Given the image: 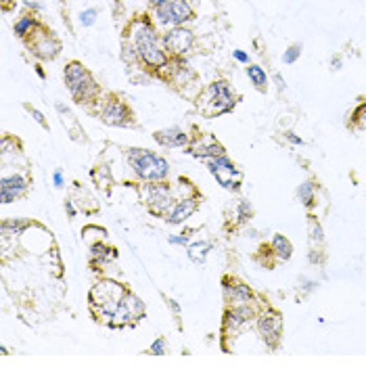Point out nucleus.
<instances>
[{"label":"nucleus","mask_w":366,"mask_h":366,"mask_svg":"<svg viewBox=\"0 0 366 366\" xmlns=\"http://www.w3.org/2000/svg\"><path fill=\"white\" fill-rule=\"evenodd\" d=\"M128 42L134 46L139 61L145 67H149L153 71L168 67L172 57L168 55V51L164 46V38L159 36V32L151 24V19L141 17V19L132 21V26L128 30Z\"/></svg>","instance_id":"obj_1"},{"label":"nucleus","mask_w":366,"mask_h":366,"mask_svg":"<svg viewBox=\"0 0 366 366\" xmlns=\"http://www.w3.org/2000/svg\"><path fill=\"white\" fill-rule=\"evenodd\" d=\"M126 295H128V289L124 285L105 279V281L94 283V287L88 293V299H90L92 312L101 318H107L111 324L113 318L121 312V308H124Z\"/></svg>","instance_id":"obj_2"},{"label":"nucleus","mask_w":366,"mask_h":366,"mask_svg":"<svg viewBox=\"0 0 366 366\" xmlns=\"http://www.w3.org/2000/svg\"><path fill=\"white\" fill-rule=\"evenodd\" d=\"M128 162L134 172V176L143 182H164L170 174V164L141 147L128 149Z\"/></svg>","instance_id":"obj_3"},{"label":"nucleus","mask_w":366,"mask_h":366,"mask_svg":"<svg viewBox=\"0 0 366 366\" xmlns=\"http://www.w3.org/2000/svg\"><path fill=\"white\" fill-rule=\"evenodd\" d=\"M63 78H65V84H67V90L69 94L78 101V103H92L98 98V84L96 80L92 78V73L80 63V61H69L65 65V71H63Z\"/></svg>","instance_id":"obj_4"},{"label":"nucleus","mask_w":366,"mask_h":366,"mask_svg":"<svg viewBox=\"0 0 366 366\" xmlns=\"http://www.w3.org/2000/svg\"><path fill=\"white\" fill-rule=\"evenodd\" d=\"M139 193L145 205L149 207V211L157 218H166L172 205L176 203L172 189L164 182H143L139 186Z\"/></svg>","instance_id":"obj_5"},{"label":"nucleus","mask_w":366,"mask_h":366,"mask_svg":"<svg viewBox=\"0 0 366 366\" xmlns=\"http://www.w3.org/2000/svg\"><path fill=\"white\" fill-rule=\"evenodd\" d=\"M153 17L162 28L170 30V28H176V26L191 24L195 19V9L189 5V0H172V3H168V5L155 7Z\"/></svg>","instance_id":"obj_6"},{"label":"nucleus","mask_w":366,"mask_h":366,"mask_svg":"<svg viewBox=\"0 0 366 366\" xmlns=\"http://www.w3.org/2000/svg\"><path fill=\"white\" fill-rule=\"evenodd\" d=\"M205 96H207V101H205V105H203V111H205L207 115H222V113H228V111H232L234 105H236V98H234V94H232V90H230V86H228L226 80H216V82H211L209 88L205 90Z\"/></svg>","instance_id":"obj_7"},{"label":"nucleus","mask_w":366,"mask_h":366,"mask_svg":"<svg viewBox=\"0 0 366 366\" xmlns=\"http://www.w3.org/2000/svg\"><path fill=\"white\" fill-rule=\"evenodd\" d=\"M207 170L218 180V184L222 189H226V191H238L241 189L243 174L226 155H218L214 159H207Z\"/></svg>","instance_id":"obj_8"},{"label":"nucleus","mask_w":366,"mask_h":366,"mask_svg":"<svg viewBox=\"0 0 366 366\" xmlns=\"http://www.w3.org/2000/svg\"><path fill=\"white\" fill-rule=\"evenodd\" d=\"M101 119L107 126H117V128H126V126L134 124V115H132L130 107L119 96H109L101 105Z\"/></svg>","instance_id":"obj_9"},{"label":"nucleus","mask_w":366,"mask_h":366,"mask_svg":"<svg viewBox=\"0 0 366 366\" xmlns=\"http://www.w3.org/2000/svg\"><path fill=\"white\" fill-rule=\"evenodd\" d=\"M164 38V46L168 51L170 57L174 59H182V55L191 53V49L195 46V34L186 28V26H176L166 30Z\"/></svg>","instance_id":"obj_10"},{"label":"nucleus","mask_w":366,"mask_h":366,"mask_svg":"<svg viewBox=\"0 0 366 366\" xmlns=\"http://www.w3.org/2000/svg\"><path fill=\"white\" fill-rule=\"evenodd\" d=\"M256 324H258V333L262 337V341L268 347H277L281 343L283 337V318L277 310H264L262 314L256 316Z\"/></svg>","instance_id":"obj_11"},{"label":"nucleus","mask_w":366,"mask_h":366,"mask_svg":"<svg viewBox=\"0 0 366 366\" xmlns=\"http://www.w3.org/2000/svg\"><path fill=\"white\" fill-rule=\"evenodd\" d=\"M30 49L40 61H53L61 53V42L44 28H38L30 36Z\"/></svg>","instance_id":"obj_12"},{"label":"nucleus","mask_w":366,"mask_h":366,"mask_svg":"<svg viewBox=\"0 0 366 366\" xmlns=\"http://www.w3.org/2000/svg\"><path fill=\"white\" fill-rule=\"evenodd\" d=\"M256 316H258V314H256V310H254V304H245V306H228L226 312H224V320H222L224 335H230V333L241 331L245 324H250Z\"/></svg>","instance_id":"obj_13"},{"label":"nucleus","mask_w":366,"mask_h":366,"mask_svg":"<svg viewBox=\"0 0 366 366\" xmlns=\"http://www.w3.org/2000/svg\"><path fill=\"white\" fill-rule=\"evenodd\" d=\"M28 184H30V180L24 174H17V172L15 174H3V180H0V199H3L5 205L17 201L19 197L26 195Z\"/></svg>","instance_id":"obj_14"},{"label":"nucleus","mask_w":366,"mask_h":366,"mask_svg":"<svg viewBox=\"0 0 366 366\" xmlns=\"http://www.w3.org/2000/svg\"><path fill=\"white\" fill-rule=\"evenodd\" d=\"M222 293H224L226 306L254 304V291H252V287L245 285V283H241V281H234V279H224Z\"/></svg>","instance_id":"obj_15"},{"label":"nucleus","mask_w":366,"mask_h":366,"mask_svg":"<svg viewBox=\"0 0 366 366\" xmlns=\"http://www.w3.org/2000/svg\"><path fill=\"white\" fill-rule=\"evenodd\" d=\"M189 153L193 155V157H199V159H214V157H218V155H226V149L211 137V134H203V137H199L195 143H191L189 145Z\"/></svg>","instance_id":"obj_16"},{"label":"nucleus","mask_w":366,"mask_h":366,"mask_svg":"<svg viewBox=\"0 0 366 366\" xmlns=\"http://www.w3.org/2000/svg\"><path fill=\"white\" fill-rule=\"evenodd\" d=\"M155 143L164 149H182L191 145V137L178 128V126H170V128H162L153 134Z\"/></svg>","instance_id":"obj_17"},{"label":"nucleus","mask_w":366,"mask_h":366,"mask_svg":"<svg viewBox=\"0 0 366 366\" xmlns=\"http://www.w3.org/2000/svg\"><path fill=\"white\" fill-rule=\"evenodd\" d=\"M197 207H199V199L195 197V195H191V197H180V199H176V203L172 205V209L168 211V216H166V222L168 224H182V222H186L195 211H197Z\"/></svg>","instance_id":"obj_18"},{"label":"nucleus","mask_w":366,"mask_h":366,"mask_svg":"<svg viewBox=\"0 0 366 366\" xmlns=\"http://www.w3.org/2000/svg\"><path fill=\"white\" fill-rule=\"evenodd\" d=\"M32 222L30 220H24V218H7L0 224V232H3V238H9V236H19L24 234L26 228H30Z\"/></svg>","instance_id":"obj_19"},{"label":"nucleus","mask_w":366,"mask_h":366,"mask_svg":"<svg viewBox=\"0 0 366 366\" xmlns=\"http://www.w3.org/2000/svg\"><path fill=\"white\" fill-rule=\"evenodd\" d=\"M270 252H272L279 260L287 262V260H291V256H293V245H291V241H289L287 236L274 234V236H272V243H270Z\"/></svg>","instance_id":"obj_20"},{"label":"nucleus","mask_w":366,"mask_h":366,"mask_svg":"<svg viewBox=\"0 0 366 366\" xmlns=\"http://www.w3.org/2000/svg\"><path fill=\"white\" fill-rule=\"evenodd\" d=\"M209 252H211V243L209 241H197V243H191L186 254H189V260L193 264H203L207 260Z\"/></svg>","instance_id":"obj_21"},{"label":"nucleus","mask_w":366,"mask_h":366,"mask_svg":"<svg viewBox=\"0 0 366 366\" xmlns=\"http://www.w3.org/2000/svg\"><path fill=\"white\" fill-rule=\"evenodd\" d=\"M38 28H40V26H38V21H36L34 15H21V17L15 21L13 32H15V36H19V38H30Z\"/></svg>","instance_id":"obj_22"},{"label":"nucleus","mask_w":366,"mask_h":366,"mask_svg":"<svg viewBox=\"0 0 366 366\" xmlns=\"http://www.w3.org/2000/svg\"><path fill=\"white\" fill-rule=\"evenodd\" d=\"M247 78L250 82L258 88V90H266L268 86V76H266V69L260 67V65H250L247 67Z\"/></svg>","instance_id":"obj_23"},{"label":"nucleus","mask_w":366,"mask_h":366,"mask_svg":"<svg viewBox=\"0 0 366 366\" xmlns=\"http://www.w3.org/2000/svg\"><path fill=\"white\" fill-rule=\"evenodd\" d=\"M297 197H299V201H302L306 207H312L314 201H316V186H314V182H312V180H306L304 184H299Z\"/></svg>","instance_id":"obj_24"},{"label":"nucleus","mask_w":366,"mask_h":366,"mask_svg":"<svg viewBox=\"0 0 366 366\" xmlns=\"http://www.w3.org/2000/svg\"><path fill=\"white\" fill-rule=\"evenodd\" d=\"M310 243L312 245H322L324 243V230L318 220H310Z\"/></svg>","instance_id":"obj_25"},{"label":"nucleus","mask_w":366,"mask_h":366,"mask_svg":"<svg viewBox=\"0 0 366 366\" xmlns=\"http://www.w3.org/2000/svg\"><path fill=\"white\" fill-rule=\"evenodd\" d=\"M351 124L358 130H366V103H362V105L356 107V111L351 113Z\"/></svg>","instance_id":"obj_26"},{"label":"nucleus","mask_w":366,"mask_h":366,"mask_svg":"<svg viewBox=\"0 0 366 366\" xmlns=\"http://www.w3.org/2000/svg\"><path fill=\"white\" fill-rule=\"evenodd\" d=\"M252 203L250 201H238L236 209H234V216H236V222H247L252 218Z\"/></svg>","instance_id":"obj_27"},{"label":"nucleus","mask_w":366,"mask_h":366,"mask_svg":"<svg viewBox=\"0 0 366 366\" xmlns=\"http://www.w3.org/2000/svg\"><path fill=\"white\" fill-rule=\"evenodd\" d=\"M302 51H304V46L302 44H291L285 53H283V63H287V65H293L295 61H299V57H302Z\"/></svg>","instance_id":"obj_28"},{"label":"nucleus","mask_w":366,"mask_h":366,"mask_svg":"<svg viewBox=\"0 0 366 366\" xmlns=\"http://www.w3.org/2000/svg\"><path fill=\"white\" fill-rule=\"evenodd\" d=\"M115 254H113V250H109V247H105V245H92V252H90V258L96 262H105V260H111Z\"/></svg>","instance_id":"obj_29"},{"label":"nucleus","mask_w":366,"mask_h":366,"mask_svg":"<svg viewBox=\"0 0 366 366\" xmlns=\"http://www.w3.org/2000/svg\"><path fill=\"white\" fill-rule=\"evenodd\" d=\"M96 17H98V11H96V9H84V11L80 13V24H82L84 28H92V26L96 24Z\"/></svg>","instance_id":"obj_30"},{"label":"nucleus","mask_w":366,"mask_h":366,"mask_svg":"<svg viewBox=\"0 0 366 366\" xmlns=\"http://www.w3.org/2000/svg\"><path fill=\"white\" fill-rule=\"evenodd\" d=\"M166 351H168V341L164 337H157L149 347V354H153V356H164Z\"/></svg>","instance_id":"obj_31"},{"label":"nucleus","mask_w":366,"mask_h":366,"mask_svg":"<svg viewBox=\"0 0 366 366\" xmlns=\"http://www.w3.org/2000/svg\"><path fill=\"white\" fill-rule=\"evenodd\" d=\"M168 243L170 245H189V234H170Z\"/></svg>","instance_id":"obj_32"},{"label":"nucleus","mask_w":366,"mask_h":366,"mask_svg":"<svg viewBox=\"0 0 366 366\" xmlns=\"http://www.w3.org/2000/svg\"><path fill=\"white\" fill-rule=\"evenodd\" d=\"M28 109H30L32 117L38 121V124H40L42 128H49V121H46V117H44V113H42V111H38V109H34V107H28Z\"/></svg>","instance_id":"obj_33"},{"label":"nucleus","mask_w":366,"mask_h":366,"mask_svg":"<svg viewBox=\"0 0 366 366\" xmlns=\"http://www.w3.org/2000/svg\"><path fill=\"white\" fill-rule=\"evenodd\" d=\"M232 57H234L238 63H245V65H250V55H247L245 51H238V49H236V51H232Z\"/></svg>","instance_id":"obj_34"},{"label":"nucleus","mask_w":366,"mask_h":366,"mask_svg":"<svg viewBox=\"0 0 366 366\" xmlns=\"http://www.w3.org/2000/svg\"><path fill=\"white\" fill-rule=\"evenodd\" d=\"M308 260H310V264H322V252H318V250H312L310 252V256H308Z\"/></svg>","instance_id":"obj_35"},{"label":"nucleus","mask_w":366,"mask_h":366,"mask_svg":"<svg viewBox=\"0 0 366 366\" xmlns=\"http://www.w3.org/2000/svg\"><path fill=\"white\" fill-rule=\"evenodd\" d=\"M285 139H287L291 145H297V147H302V145H304L302 137H297V134H293V132H287V134H285Z\"/></svg>","instance_id":"obj_36"},{"label":"nucleus","mask_w":366,"mask_h":366,"mask_svg":"<svg viewBox=\"0 0 366 366\" xmlns=\"http://www.w3.org/2000/svg\"><path fill=\"white\" fill-rule=\"evenodd\" d=\"M341 65H343V59H341L339 55H335V57L331 59V69L339 71V69H341Z\"/></svg>","instance_id":"obj_37"},{"label":"nucleus","mask_w":366,"mask_h":366,"mask_svg":"<svg viewBox=\"0 0 366 366\" xmlns=\"http://www.w3.org/2000/svg\"><path fill=\"white\" fill-rule=\"evenodd\" d=\"M53 182H55V186H57V189H61V186L65 184V180H63V174H61L59 170L53 174Z\"/></svg>","instance_id":"obj_38"},{"label":"nucleus","mask_w":366,"mask_h":366,"mask_svg":"<svg viewBox=\"0 0 366 366\" xmlns=\"http://www.w3.org/2000/svg\"><path fill=\"white\" fill-rule=\"evenodd\" d=\"M166 302H168V306H170V310H172V312H174L176 316H180V312H182V310H180V306H178V304H176L174 299H166Z\"/></svg>","instance_id":"obj_39"},{"label":"nucleus","mask_w":366,"mask_h":366,"mask_svg":"<svg viewBox=\"0 0 366 366\" xmlns=\"http://www.w3.org/2000/svg\"><path fill=\"white\" fill-rule=\"evenodd\" d=\"M147 3H149V7H151V9H155V7H162V5L172 3V0H147Z\"/></svg>","instance_id":"obj_40"},{"label":"nucleus","mask_w":366,"mask_h":366,"mask_svg":"<svg viewBox=\"0 0 366 366\" xmlns=\"http://www.w3.org/2000/svg\"><path fill=\"white\" fill-rule=\"evenodd\" d=\"M65 209H67L69 218H76V207H73V203H71V201H65Z\"/></svg>","instance_id":"obj_41"},{"label":"nucleus","mask_w":366,"mask_h":366,"mask_svg":"<svg viewBox=\"0 0 366 366\" xmlns=\"http://www.w3.org/2000/svg\"><path fill=\"white\" fill-rule=\"evenodd\" d=\"M55 107H57V111H59V113H63V115H69V109H67L63 103H57Z\"/></svg>","instance_id":"obj_42"},{"label":"nucleus","mask_w":366,"mask_h":366,"mask_svg":"<svg viewBox=\"0 0 366 366\" xmlns=\"http://www.w3.org/2000/svg\"><path fill=\"white\" fill-rule=\"evenodd\" d=\"M0 3H3V9H5V11H9V9L15 5V0H0Z\"/></svg>","instance_id":"obj_43"},{"label":"nucleus","mask_w":366,"mask_h":366,"mask_svg":"<svg viewBox=\"0 0 366 366\" xmlns=\"http://www.w3.org/2000/svg\"><path fill=\"white\" fill-rule=\"evenodd\" d=\"M274 80H277V84H279V88L283 90V88H285V80L281 78V73H274Z\"/></svg>","instance_id":"obj_44"},{"label":"nucleus","mask_w":366,"mask_h":366,"mask_svg":"<svg viewBox=\"0 0 366 366\" xmlns=\"http://www.w3.org/2000/svg\"><path fill=\"white\" fill-rule=\"evenodd\" d=\"M36 73H38L40 78H44V69H42V67H36Z\"/></svg>","instance_id":"obj_45"}]
</instances>
